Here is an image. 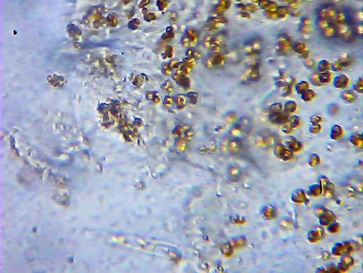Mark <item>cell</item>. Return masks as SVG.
Wrapping results in <instances>:
<instances>
[{"mask_svg":"<svg viewBox=\"0 0 363 273\" xmlns=\"http://www.w3.org/2000/svg\"><path fill=\"white\" fill-rule=\"evenodd\" d=\"M228 149L233 154L238 153L242 149V142L238 138L233 137L230 139L228 143Z\"/></svg>","mask_w":363,"mask_h":273,"instance_id":"cell-1","label":"cell"},{"mask_svg":"<svg viewBox=\"0 0 363 273\" xmlns=\"http://www.w3.org/2000/svg\"><path fill=\"white\" fill-rule=\"evenodd\" d=\"M275 151L276 156L280 157L281 159H284V160H288L291 158V157L292 156V154L291 151H290L289 150L284 149V148L280 145H276Z\"/></svg>","mask_w":363,"mask_h":273,"instance_id":"cell-2","label":"cell"},{"mask_svg":"<svg viewBox=\"0 0 363 273\" xmlns=\"http://www.w3.org/2000/svg\"><path fill=\"white\" fill-rule=\"evenodd\" d=\"M287 145L290 149L295 151L299 150L302 147L301 143L299 141H296L294 138H292V139L289 140L287 142Z\"/></svg>","mask_w":363,"mask_h":273,"instance_id":"cell-3","label":"cell"},{"mask_svg":"<svg viewBox=\"0 0 363 273\" xmlns=\"http://www.w3.org/2000/svg\"><path fill=\"white\" fill-rule=\"evenodd\" d=\"M229 172V174L230 175V178L233 179H237L239 178L241 174L239 169L237 168L236 167H232L230 169Z\"/></svg>","mask_w":363,"mask_h":273,"instance_id":"cell-4","label":"cell"},{"mask_svg":"<svg viewBox=\"0 0 363 273\" xmlns=\"http://www.w3.org/2000/svg\"><path fill=\"white\" fill-rule=\"evenodd\" d=\"M351 142L355 145H359L360 143H362V136L359 134H354L350 138Z\"/></svg>","mask_w":363,"mask_h":273,"instance_id":"cell-5","label":"cell"},{"mask_svg":"<svg viewBox=\"0 0 363 273\" xmlns=\"http://www.w3.org/2000/svg\"><path fill=\"white\" fill-rule=\"evenodd\" d=\"M213 39V37L210 35H207L204 38V45L205 46L208 48H210L211 47V43H212V40Z\"/></svg>","mask_w":363,"mask_h":273,"instance_id":"cell-6","label":"cell"},{"mask_svg":"<svg viewBox=\"0 0 363 273\" xmlns=\"http://www.w3.org/2000/svg\"><path fill=\"white\" fill-rule=\"evenodd\" d=\"M272 109H275V110H278V109L279 110V109H280L281 105L278 104H274V105L272 106Z\"/></svg>","mask_w":363,"mask_h":273,"instance_id":"cell-7","label":"cell"},{"mask_svg":"<svg viewBox=\"0 0 363 273\" xmlns=\"http://www.w3.org/2000/svg\"><path fill=\"white\" fill-rule=\"evenodd\" d=\"M194 51L192 50H188L187 51L186 54H187V55H188L189 57H192L194 55Z\"/></svg>","mask_w":363,"mask_h":273,"instance_id":"cell-8","label":"cell"}]
</instances>
